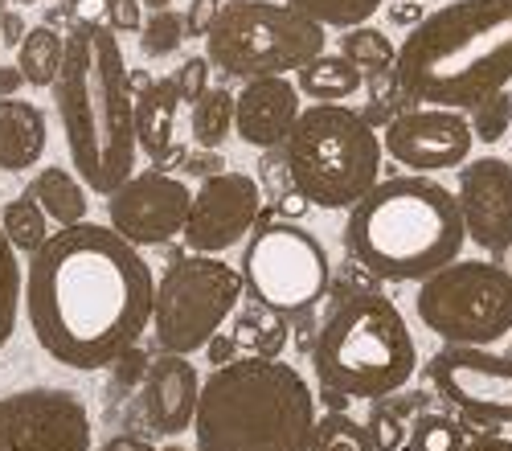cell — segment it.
I'll list each match as a JSON object with an SVG mask.
<instances>
[{
  "label": "cell",
  "mask_w": 512,
  "mask_h": 451,
  "mask_svg": "<svg viewBox=\"0 0 512 451\" xmlns=\"http://www.w3.org/2000/svg\"><path fill=\"white\" fill-rule=\"evenodd\" d=\"M62 62H66V41L50 25L29 29V37L17 46V66L25 70L33 87H54L62 74Z\"/></svg>",
  "instance_id": "obj_25"
},
{
  "label": "cell",
  "mask_w": 512,
  "mask_h": 451,
  "mask_svg": "<svg viewBox=\"0 0 512 451\" xmlns=\"http://www.w3.org/2000/svg\"><path fill=\"white\" fill-rule=\"evenodd\" d=\"M0 451H91V410L74 390H21L0 398Z\"/></svg>",
  "instance_id": "obj_13"
},
{
  "label": "cell",
  "mask_w": 512,
  "mask_h": 451,
  "mask_svg": "<svg viewBox=\"0 0 512 451\" xmlns=\"http://www.w3.org/2000/svg\"><path fill=\"white\" fill-rule=\"evenodd\" d=\"M209 58H185L181 66H177V91H181V99H189V103H197L205 91H209Z\"/></svg>",
  "instance_id": "obj_35"
},
{
  "label": "cell",
  "mask_w": 512,
  "mask_h": 451,
  "mask_svg": "<svg viewBox=\"0 0 512 451\" xmlns=\"http://www.w3.org/2000/svg\"><path fill=\"white\" fill-rule=\"evenodd\" d=\"M300 87L287 74L271 78H250L238 91V111H234V132L250 148H275L291 136L295 119L304 115L300 107Z\"/></svg>",
  "instance_id": "obj_18"
},
{
  "label": "cell",
  "mask_w": 512,
  "mask_h": 451,
  "mask_svg": "<svg viewBox=\"0 0 512 451\" xmlns=\"http://www.w3.org/2000/svg\"><path fill=\"white\" fill-rule=\"evenodd\" d=\"M152 82H156V78H152L148 70H132V91H136V99H140L144 91H152Z\"/></svg>",
  "instance_id": "obj_49"
},
{
  "label": "cell",
  "mask_w": 512,
  "mask_h": 451,
  "mask_svg": "<svg viewBox=\"0 0 512 451\" xmlns=\"http://www.w3.org/2000/svg\"><path fill=\"white\" fill-rule=\"evenodd\" d=\"M295 87L316 103H336V99H349L365 87V70L357 62H349L345 54H320L304 70H295Z\"/></svg>",
  "instance_id": "obj_22"
},
{
  "label": "cell",
  "mask_w": 512,
  "mask_h": 451,
  "mask_svg": "<svg viewBox=\"0 0 512 451\" xmlns=\"http://www.w3.org/2000/svg\"><path fill=\"white\" fill-rule=\"evenodd\" d=\"M369 435H373V447L377 451H398L406 443V427L402 419L394 415V410H373V419H369Z\"/></svg>",
  "instance_id": "obj_36"
},
{
  "label": "cell",
  "mask_w": 512,
  "mask_h": 451,
  "mask_svg": "<svg viewBox=\"0 0 512 451\" xmlns=\"http://www.w3.org/2000/svg\"><path fill=\"white\" fill-rule=\"evenodd\" d=\"M308 205H312V201L291 185V193H283V201H279V214H283V218H300V214L308 210Z\"/></svg>",
  "instance_id": "obj_47"
},
{
  "label": "cell",
  "mask_w": 512,
  "mask_h": 451,
  "mask_svg": "<svg viewBox=\"0 0 512 451\" xmlns=\"http://www.w3.org/2000/svg\"><path fill=\"white\" fill-rule=\"evenodd\" d=\"M390 21H394V25H402V29L422 25V21H426L422 0H398V5H390Z\"/></svg>",
  "instance_id": "obj_42"
},
{
  "label": "cell",
  "mask_w": 512,
  "mask_h": 451,
  "mask_svg": "<svg viewBox=\"0 0 512 451\" xmlns=\"http://www.w3.org/2000/svg\"><path fill=\"white\" fill-rule=\"evenodd\" d=\"M324 398L340 410L349 398L377 402L398 394L418 369V349L394 300L357 292L340 304L312 345Z\"/></svg>",
  "instance_id": "obj_6"
},
{
  "label": "cell",
  "mask_w": 512,
  "mask_h": 451,
  "mask_svg": "<svg viewBox=\"0 0 512 451\" xmlns=\"http://www.w3.org/2000/svg\"><path fill=\"white\" fill-rule=\"evenodd\" d=\"M512 82V0H451L398 46L394 87L414 107L472 111Z\"/></svg>",
  "instance_id": "obj_2"
},
{
  "label": "cell",
  "mask_w": 512,
  "mask_h": 451,
  "mask_svg": "<svg viewBox=\"0 0 512 451\" xmlns=\"http://www.w3.org/2000/svg\"><path fill=\"white\" fill-rule=\"evenodd\" d=\"M238 337L234 333H213L209 337V345H205V353H209V361H213V369H222V365H230V361H238Z\"/></svg>",
  "instance_id": "obj_40"
},
{
  "label": "cell",
  "mask_w": 512,
  "mask_h": 451,
  "mask_svg": "<svg viewBox=\"0 0 512 451\" xmlns=\"http://www.w3.org/2000/svg\"><path fill=\"white\" fill-rule=\"evenodd\" d=\"M242 271L213 255H189L164 271L156 287L152 333L160 353H197L209 345L213 333H222L226 316L242 300Z\"/></svg>",
  "instance_id": "obj_10"
},
{
  "label": "cell",
  "mask_w": 512,
  "mask_h": 451,
  "mask_svg": "<svg viewBox=\"0 0 512 451\" xmlns=\"http://www.w3.org/2000/svg\"><path fill=\"white\" fill-rule=\"evenodd\" d=\"M218 13H222L218 0H193L189 13H185L189 33H193V37H209V29H213V21H218Z\"/></svg>",
  "instance_id": "obj_39"
},
{
  "label": "cell",
  "mask_w": 512,
  "mask_h": 451,
  "mask_svg": "<svg viewBox=\"0 0 512 451\" xmlns=\"http://www.w3.org/2000/svg\"><path fill=\"white\" fill-rule=\"evenodd\" d=\"M0 230L9 234V242L17 246V251H29L37 255L41 246L50 242V214L37 205V197L25 189L21 197H13L5 210H0Z\"/></svg>",
  "instance_id": "obj_26"
},
{
  "label": "cell",
  "mask_w": 512,
  "mask_h": 451,
  "mask_svg": "<svg viewBox=\"0 0 512 451\" xmlns=\"http://www.w3.org/2000/svg\"><path fill=\"white\" fill-rule=\"evenodd\" d=\"M414 312L447 345L492 349L512 333V271L488 259H459L418 283Z\"/></svg>",
  "instance_id": "obj_9"
},
{
  "label": "cell",
  "mask_w": 512,
  "mask_h": 451,
  "mask_svg": "<svg viewBox=\"0 0 512 451\" xmlns=\"http://www.w3.org/2000/svg\"><path fill=\"white\" fill-rule=\"evenodd\" d=\"M459 451H512V439H500V435H476V439H467Z\"/></svg>",
  "instance_id": "obj_46"
},
{
  "label": "cell",
  "mask_w": 512,
  "mask_h": 451,
  "mask_svg": "<svg viewBox=\"0 0 512 451\" xmlns=\"http://www.w3.org/2000/svg\"><path fill=\"white\" fill-rule=\"evenodd\" d=\"M197 451H308L316 398L295 365L238 357L201 382Z\"/></svg>",
  "instance_id": "obj_5"
},
{
  "label": "cell",
  "mask_w": 512,
  "mask_h": 451,
  "mask_svg": "<svg viewBox=\"0 0 512 451\" xmlns=\"http://www.w3.org/2000/svg\"><path fill=\"white\" fill-rule=\"evenodd\" d=\"M467 119H472L476 140L500 144V140L512 132V95H508V91H496L492 99H484L480 107L467 111Z\"/></svg>",
  "instance_id": "obj_33"
},
{
  "label": "cell",
  "mask_w": 512,
  "mask_h": 451,
  "mask_svg": "<svg viewBox=\"0 0 512 451\" xmlns=\"http://www.w3.org/2000/svg\"><path fill=\"white\" fill-rule=\"evenodd\" d=\"M189 37V25L185 17H177L173 9H164V13H152L140 29V50L144 58H168V54H177L181 50V41Z\"/></svg>",
  "instance_id": "obj_32"
},
{
  "label": "cell",
  "mask_w": 512,
  "mask_h": 451,
  "mask_svg": "<svg viewBox=\"0 0 512 451\" xmlns=\"http://www.w3.org/2000/svg\"><path fill=\"white\" fill-rule=\"evenodd\" d=\"M308 451H377V447H373L369 423L349 419L345 410H332V415L316 419V431H312V447Z\"/></svg>",
  "instance_id": "obj_30"
},
{
  "label": "cell",
  "mask_w": 512,
  "mask_h": 451,
  "mask_svg": "<svg viewBox=\"0 0 512 451\" xmlns=\"http://www.w3.org/2000/svg\"><path fill=\"white\" fill-rule=\"evenodd\" d=\"M0 46H5V37H0Z\"/></svg>",
  "instance_id": "obj_53"
},
{
  "label": "cell",
  "mask_w": 512,
  "mask_h": 451,
  "mask_svg": "<svg viewBox=\"0 0 512 451\" xmlns=\"http://www.w3.org/2000/svg\"><path fill=\"white\" fill-rule=\"evenodd\" d=\"M25 70L21 66H0V99H13L21 87H25Z\"/></svg>",
  "instance_id": "obj_45"
},
{
  "label": "cell",
  "mask_w": 512,
  "mask_h": 451,
  "mask_svg": "<svg viewBox=\"0 0 512 451\" xmlns=\"http://www.w3.org/2000/svg\"><path fill=\"white\" fill-rule=\"evenodd\" d=\"M381 152L369 119L345 103H316L283 140L287 181L320 210H353L381 181Z\"/></svg>",
  "instance_id": "obj_7"
},
{
  "label": "cell",
  "mask_w": 512,
  "mask_h": 451,
  "mask_svg": "<svg viewBox=\"0 0 512 451\" xmlns=\"http://www.w3.org/2000/svg\"><path fill=\"white\" fill-rule=\"evenodd\" d=\"M144 5H148L152 13H164V9H173V0H144Z\"/></svg>",
  "instance_id": "obj_50"
},
{
  "label": "cell",
  "mask_w": 512,
  "mask_h": 451,
  "mask_svg": "<svg viewBox=\"0 0 512 451\" xmlns=\"http://www.w3.org/2000/svg\"><path fill=\"white\" fill-rule=\"evenodd\" d=\"M46 152V115L29 99H0V169L21 173Z\"/></svg>",
  "instance_id": "obj_20"
},
{
  "label": "cell",
  "mask_w": 512,
  "mask_h": 451,
  "mask_svg": "<svg viewBox=\"0 0 512 451\" xmlns=\"http://www.w3.org/2000/svg\"><path fill=\"white\" fill-rule=\"evenodd\" d=\"M140 9H144V0H107V21H111V29H115V33H136V29H144Z\"/></svg>",
  "instance_id": "obj_37"
},
{
  "label": "cell",
  "mask_w": 512,
  "mask_h": 451,
  "mask_svg": "<svg viewBox=\"0 0 512 451\" xmlns=\"http://www.w3.org/2000/svg\"><path fill=\"white\" fill-rule=\"evenodd\" d=\"M435 390L476 427H512V357L484 345H443L431 357Z\"/></svg>",
  "instance_id": "obj_12"
},
{
  "label": "cell",
  "mask_w": 512,
  "mask_h": 451,
  "mask_svg": "<svg viewBox=\"0 0 512 451\" xmlns=\"http://www.w3.org/2000/svg\"><path fill=\"white\" fill-rule=\"evenodd\" d=\"M99 451H156V447L144 443V439H136V435H115V439H107Z\"/></svg>",
  "instance_id": "obj_48"
},
{
  "label": "cell",
  "mask_w": 512,
  "mask_h": 451,
  "mask_svg": "<svg viewBox=\"0 0 512 451\" xmlns=\"http://www.w3.org/2000/svg\"><path fill=\"white\" fill-rule=\"evenodd\" d=\"M74 13L78 25H99L107 17V0H74Z\"/></svg>",
  "instance_id": "obj_44"
},
{
  "label": "cell",
  "mask_w": 512,
  "mask_h": 451,
  "mask_svg": "<svg viewBox=\"0 0 512 451\" xmlns=\"http://www.w3.org/2000/svg\"><path fill=\"white\" fill-rule=\"evenodd\" d=\"M111 226L136 246H164L168 238L185 234L193 214V193L185 181L168 177L164 169L136 173L107 197Z\"/></svg>",
  "instance_id": "obj_14"
},
{
  "label": "cell",
  "mask_w": 512,
  "mask_h": 451,
  "mask_svg": "<svg viewBox=\"0 0 512 451\" xmlns=\"http://www.w3.org/2000/svg\"><path fill=\"white\" fill-rule=\"evenodd\" d=\"M17 5H37V0H17Z\"/></svg>",
  "instance_id": "obj_51"
},
{
  "label": "cell",
  "mask_w": 512,
  "mask_h": 451,
  "mask_svg": "<svg viewBox=\"0 0 512 451\" xmlns=\"http://www.w3.org/2000/svg\"><path fill=\"white\" fill-rule=\"evenodd\" d=\"M242 279L279 312H308L328 287V255L324 246L291 222L259 226L254 242L242 255Z\"/></svg>",
  "instance_id": "obj_11"
},
{
  "label": "cell",
  "mask_w": 512,
  "mask_h": 451,
  "mask_svg": "<svg viewBox=\"0 0 512 451\" xmlns=\"http://www.w3.org/2000/svg\"><path fill=\"white\" fill-rule=\"evenodd\" d=\"M455 197L467 242H476L488 259H504L512 251V160L480 156L459 164Z\"/></svg>",
  "instance_id": "obj_17"
},
{
  "label": "cell",
  "mask_w": 512,
  "mask_h": 451,
  "mask_svg": "<svg viewBox=\"0 0 512 451\" xmlns=\"http://www.w3.org/2000/svg\"><path fill=\"white\" fill-rule=\"evenodd\" d=\"M201 402V382L197 369L185 353H160L144 378V415L152 431L160 435H181L197 419Z\"/></svg>",
  "instance_id": "obj_19"
},
{
  "label": "cell",
  "mask_w": 512,
  "mask_h": 451,
  "mask_svg": "<svg viewBox=\"0 0 512 451\" xmlns=\"http://www.w3.org/2000/svg\"><path fill=\"white\" fill-rule=\"evenodd\" d=\"M386 152L410 173H443L467 164L476 144L472 119L451 107H410L386 123Z\"/></svg>",
  "instance_id": "obj_15"
},
{
  "label": "cell",
  "mask_w": 512,
  "mask_h": 451,
  "mask_svg": "<svg viewBox=\"0 0 512 451\" xmlns=\"http://www.w3.org/2000/svg\"><path fill=\"white\" fill-rule=\"evenodd\" d=\"M234 111H238V95H230L226 87H209L193 103V140L201 148H222L226 136L234 132Z\"/></svg>",
  "instance_id": "obj_27"
},
{
  "label": "cell",
  "mask_w": 512,
  "mask_h": 451,
  "mask_svg": "<svg viewBox=\"0 0 512 451\" xmlns=\"http://www.w3.org/2000/svg\"><path fill=\"white\" fill-rule=\"evenodd\" d=\"M177 107H181L177 78L152 82V91H144V95L136 99V136H140V148L148 152L152 164H160V169L177 156V148H173Z\"/></svg>",
  "instance_id": "obj_21"
},
{
  "label": "cell",
  "mask_w": 512,
  "mask_h": 451,
  "mask_svg": "<svg viewBox=\"0 0 512 451\" xmlns=\"http://www.w3.org/2000/svg\"><path fill=\"white\" fill-rule=\"evenodd\" d=\"M459 447H463V435L443 415H422L410 427V451H459Z\"/></svg>",
  "instance_id": "obj_34"
},
{
  "label": "cell",
  "mask_w": 512,
  "mask_h": 451,
  "mask_svg": "<svg viewBox=\"0 0 512 451\" xmlns=\"http://www.w3.org/2000/svg\"><path fill=\"white\" fill-rule=\"evenodd\" d=\"M25 308L37 345L70 369L115 365L156 312V279L115 226L78 222L50 234L29 263Z\"/></svg>",
  "instance_id": "obj_1"
},
{
  "label": "cell",
  "mask_w": 512,
  "mask_h": 451,
  "mask_svg": "<svg viewBox=\"0 0 512 451\" xmlns=\"http://www.w3.org/2000/svg\"><path fill=\"white\" fill-rule=\"evenodd\" d=\"M54 103L62 115L70 164L87 189L111 197L123 181L136 177V91L115 33L103 25L70 29Z\"/></svg>",
  "instance_id": "obj_3"
},
{
  "label": "cell",
  "mask_w": 512,
  "mask_h": 451,
  "mask_svg": "<svg viewBox=\"0 0 512 451\" xmlns=\"http://www.w3.org/2000/svg\"><path fill=\"white\" fill-rule=\"evenodd\" d=\"M287 312L263 304V300H254L238 312L234 320V337L238 345L250 353V357H279L283 345H287V324H283Z\"/></svg>",
  "instance_id": "obj_24"
},
{
  "label": "cell",
  "mask_w": 512,
  "mask_h": 451,
  "mask_svg": "<svg viewBox=\"0 0 512 451\" xmlns=\"http://www.w3.org/2000/svg\"><path fill=\"white\" fill-rule=\"evenodd\" d=\"M263 210V189L246 173H213L193 193V214L185 226V246L193 255H218L242 242Z\"/></svg>",
  "instance_id": "obj_16"
},
{
  "label": "cell",
  "mask_w": 512,
  "mask_h": 451,
  "mask_svg": "<svg viewBox=\"0 0 512 451\" xmlns=\"http://www.w3.org/2000/svg\"><path fill=\"white\" fill-rule=\"evenodd\" d=\"M29 193L37 197V205L50 214V222L58 226H78L87 222V181L70 177L66 169L50 164V169H41L29 185Z\"/></svg>",
  "instance_id": "obj_23"
},
{
  "label": "cell",
  "mask_w": 512,
  "mask_h": 451,
  "mask_svg": "<svg viewBox=\"0 0 512 451\" xmlns=\"http://www.w3.org/2000/svg\"><path fill=\"white\" fill-rule=\"evenodd\" d=\"M222 164H226V160L218 156V148H205V152H189L181 169H185V173H197V177H213V173H226Z\"/></svg>",
  "instance_id": "obj_41"
},
{
  "label": "cell",
  "mask_w": 512,
  "mask_h": 451,
  "mask_svg": "<svg viewBox=\"0 0 512 451\" xmlns=\"http://www.w3.org/2000/svg\"><path fill=\"white\" fill-rule=\"evenodd\" d=\"M0 37H5L9 46H21V41L29 37V29H25L21 13H0Z\"/></svg>",
  "instance_id": "obj_43"
},
{
  "label": "cell",
  "mask_w": 512,
  "mask_h": 451,
  "mask_svg": "<svg viewBox=\"0 0 512 451\" xmlns=\"http://www.w3.org/2000/svg\"><path fill=\"white\" fill-rule=\"evenodd\" d=\"M340 54L357 62L365 74H386V70L394 74V66H398V46L373 25H357V29L340 33Z\"/></svg>",
  "instance_id": "obj_28"
},
{
  "label": "cell",
  "mask_w": 512,
  "mask_h": 451,
  "mask_svg": "<svg viewBox=\"0 0 512 451\" xmlns=\"http://www.w3.org/2000/svg\"><path fill=\"white\" fill-rule=\"evenodd\" d=\"M345 246L377 279L422 283L459 263L467 246L459 197L426 173L377 181L349 210Z\"/></svg>",
  "instance_id": "obj_4"
},
{
  "label": "cell",
  "mask_w": 512,
  "mask_h": 451,
  "mask_svg": "<svg viewBox=\"0 0 512 451\" xmlns=\"http://www.w3.org/2000/svg\"><path fill=\"white\" fill-rule=\"evenodd\" d=\"M168 451H181V447H168Z\"/></svg>",
  "instance_id": "obj_52"
},
{
  "label": "cell",
  "mask_w": 512,
  "mask_h": 451,
  "mask_svg": "<svg viewBox=\"0 0 512 451\" xmlns=\"http://www.w3.org/2000/svg\"><path fill=\"white\" fill-rule=\"evenodd\" d=\"M21 263H17V246L9 242V234L0 230V349L9 345L13 328H17V312H21Z\"/></svg>",
  "instance_id": "obj_31"
},
{
  "label": "cell",
  "mask_w": 512,
  "mask_h": 451,
  "mask_svg": "<svg viewBox=\"0 0 512 451\" xmlns=\"http://www.w3.org/2000/svg\"><path fill=\"white\" fill-rule=\"evenodd\" d=\"M287 5L328 29H357V25H369V17L386 0H287Z\"/></svg>",
  "instance_id": "obj_29"
},
{
  "label": "cell",
  "mask_w": 512,
  "mask_h": 451,
  "mask_svg": "<svg viewBox=\"0 0 512 451\" xmlns=\"http://www.w3.org/2000/svg\"><path fill=\"white\" fill-rule=\"evenodd\" d=\"M328 33L320 21L295 13L291 5H271V0H230L218 13L205 58L230 78H271L304 70L312 58L328 54Z\"/></svg>",
  "instance_id": "obj_8"
},
{
  "label": "cell",
  "mask_w": 512,
  "mask_h": 451,
  "mask_svg": "<svg viewBox=\"0 0 512 451\" xmlns=\"http://www.w3.org/2000/svg\"><path fill=\"white\" fill-rule=\"evenodd\" d=\"M148 369H152V361L132 345V349H127V353L115 361V382H119V386H136L140 378H148Z\"/></svg>",
  "instance_id": "obj_38"
}]
</instances>
